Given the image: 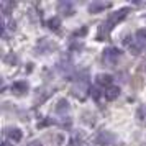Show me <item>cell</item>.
<instances>
[{"label": "cell", "instance_id": "obj_6", "mask_svg": "<svg viewBox=\"0 0 146 146\" xmlns=\"http://www.w3.org/2000/svg\"><path fill=\"white\" fill-rule=\"evenodd\" d=\"M28 89H30V86H28V82H25V80H18V82H13L12 84V92L15 95H23V94L28 92Z\"/></svg>", "mask_w": 146, "mask_h": 146}, {"label": "cell", "instance_id": "obj_13", "mask_svg": "<svg viewBox=\"0 0 146 146\" xmlns=\"http://www.w3.org/2000/svg\"><path fill=\"white\" fill-rule=\"evenodd\" d=\"M59 27H61V20L58 17H53L51 20H48V28L53 30V31H59Z\"/></svg>", "mask_w": 146, "mask_h": 146}, {"label": "cell", "instance_id": "obj_10", "mask_svg": "<svg viewBox=\"0 0 146 146\" xmlns=\"http://www.w3.org/2000/svg\"><path fill=\"white\" fill-rule=\"evenodd\" d=\"M108 7H110V3H105V2H92L89 5V12L90 13H99V12H102Z\"/></svg>", "mask_w": 146, "mask_h": 146}, {"label": "cell", "instance_id": "obj_2", "mask_svg": "<svg viewBox=\"0 0 146 146\" xmlns=\"http://www.w3.org/2000/svg\"><path fill=\"white\" fill-rule=\"evenodd\" d=\"M128 49L131 51V54H139L146 49V28H141L135 33V38L131 40V43L128 44Z\"/></svg>", "mask_w": 146, "mask_h": 146}, {"label": "cell", "instance_id": "obj_8", "mask_svg": "<svg viewBox=\"0 0 146 146\" xmlns=\"http://www.w3.org/2000/svg\"><path fill=\"white\" fill-rule=\"evenodd\" d=\"M58 12L62 15H66V17H71L74 13V7L71 2H61L59 5H58Z\"/></svg>", "mask_w": 146, "mask_h": 146}, {"label": "cell", "instance_id": "obj_4", "mask_svg": "<svg viewBox=\"0 0 146 146\" xmlns=\"http://www.w3.org/2000/svg\"><path fill=\"white\" fill-rule=\"evenodd\" d=\"M72 95H76V97H79V99H84L86 97V92H90V89H89V84H87L86 79H80L79 84H76V86L72 87Z\"/></svg>", "mask_w": 146, "mask_h": 146}, {"label": "cell", "instance_id": "obj_17", "mask_svg": "<svg viewBox=\"0 0 146 146\" xmlns=\"http://www.w3.org/2000/svg\"><path fill=\"white\" fill-rule=\"evenodd\" d=\"M2 146H10V143H8V141H3V143H2Z\"/></svg>", "mask_w": 146, "mask_h": 146}, {"label": "cell", "instance_id": "obj_7", "mask_svg": "<svg viewBox=\"0 0 146 146\" xmlns=\"http://www.w3.org/2000/svg\"><path fill=\"white\" fill-rule=\"evenodd\" d=\"M95 82H97V86L100 87H110L113 82V77L112 76H108V74H97L95 76Z\"/></svg>", "mask_w": 146, "mask_h": 146}, {"label": "cell", "instance_id": "obj_5", "mask_svg": "<svg viewBox=\"0 0 146 146\" xmlns=\"http://www.w3.org/2000/svg\"><path fill=\"white\" fill-rule=\"evenodd\" d=\"M113 141H115V135L110 131H100L97 139H95V143L99 146H110L113 145Z\"/></svg>", "mask_w": 146, "mask_h": 146}, {"label": "cell", "instance_id": "obj_1", "mask_svg": "<svg viewBox=\"0 0 146 146\" xmlns=\"http://www.w3.org/2000/svg\"><path fill=\"white\" fill-rule=\"evenodd\" d=\"M128 13H130V8L123 7V8H120L118 12H113V13L108 15V17H107V20L99 27V31H97V41H108L113 27H115V25H118L121 20H125Z\"/></svg>", "mask_w": 146, "mask_h": 146}, {"label": "cell", "instance_id": "obj_11", "mask_svg": "<svg viewBox=\"0 0 146 146\" xmlns=\"http://www.w3.org/2000/svg\"><path fill=\"white\" fill-rule=\"evenodd\" d=\"M5 135H7L12 141H20L21 136H23V133H21L18 128H8V130H5Z\"/></svg>", "mask_w": 146, "mask_h": 146}, {"label": "cell", "instance_id": "obj_3", "mask_svg": "<svg viewBox=\"0 0 146 146\" xmlns=\"http://www.w3.org/2000/svg\"><path fill=\"white\" fill-rule=\"evenodd\" d=\"M120 58H121V51L118 48H107L102 53V61L107 67H115Z\"/></svg>", "mask_w": 146, "mask_h": 146}, {"label": "cell", "instance_id": "obj_12", "mask_svg": "<svg viewBox=\"0 0 146 146\" xmlns=\"http://www.w3.org/2000/svg\"><path fill=\"white\" fill-rule=\"evenodd\" d=\"M56 112L59 113V115H62V117L69 112V104H67L66 99H61L59 102H58V105H56Z\"/></svg>", "mask_w": 146, "mask_h": 146}, {"label": "cell", "instance_id": "obj_14", "mask_svg": "<svg viewBox=\"0 0 146 146\" xmlns=\"http://www.w3.org/2000/svg\"><path fill=\"white\" fill-rule=\"evenodd\" d=\"M3 30H15V21L8 20V17H3Z\"/></svg>", "mask_w": 146, "mask_h": 146}, {"label": "cell", "instance_id": "obj_9", "mask_svg": "<svg viewBox=\"0 0 146 146\" xmlns=\"http://www.w3.org/2000/svg\"><path fill=\"white\" fill-rule=\"evenodd\" d=\"M118 95H120V89L117 86H110L104 90V97H105L107 100H115Z\"/></svg>", "mask_w": 146, "mask_h": 146}, {"label": "cell", "instance_id": "obj_18", "mask_svg": "<svg viewBox=\"0 0 146 146\" xmlns=\"http://www.w3.org/2000/svg\"><path fill=\"white\" fill-rule=\"evenodd\" d=\"M145 20H146V17H145Z\"/></svg>", "mask_w": 146, "mask_h": 146}, {"label": "cell", "instance_id": "obj_16", "mask_svg": "<svg viewBox=\"0 0 146 146\" xmlns=\"http://www.w3.org/2000/svg\"><path fill=\"white\" fill-rule=\"evenodd\" d=\"M28 146H43V145H41V141H31Z\"/></svg>", "mask_w": 146, "mask_h": 146}, {"label": "cell", "instance_id": "obj_15", "mask_svg": "<svg viewBox=\"0 0 146 146\" xmlns=\"http://www.w3.org/2000/svg\"><path fill=\"white\" fill-rule=\"evenodd\" d=\"M138 118L141 120V121H145V123H146V105L139 107V110H138Z\"/></svg>", "mask_w": 146, "mask_h": 146}]
</instances>
